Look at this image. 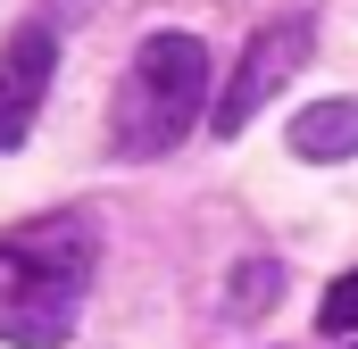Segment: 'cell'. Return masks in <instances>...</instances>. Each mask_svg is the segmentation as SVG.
<instances>
[{
    "mask_svg": "<svg viewBox=\"0 0 358 349\" xmlns=\"http://www.w3.org/2000/svg\"><path fill=\"white\" fill-rule=\"evenodd\" d=\"M50 75H59L50 25H17V34L0 42V150H17V142L34 133V117H42V100H50Z\"/></svg>",
    "mask_w": 358,
    "mask_h": 349,
    "instance_id": "4",
    "label": "cell"
},
{
    "mask_svg": "<svg viewBox=\"0 0 358 349\" xmlns=\"http://www.w3.org/2000/svg\"><path fill=\"white\" fill-rule=\"evenodd\" d=\"M308 50H317V25H308V17H275V25H259L250 50L234 59V84L208 100V125H217V133H242L275 91L308 67Z\"/></svg>",
    "mask_w": 358,
    "mask_h": 349,
    "instance_id": "3",
    "label": "cell"
},
{
    "mask_svg": "<svg viewBox=\"0 0 358 349\" xmlns=\"http://www.w3.org/2000/svg\"><path fill=\"white\" fill-rule=\"evenodd\" d=\"M275 283H283L275 266H250V274H242V291H234V316H250V308H267V299H275Z\"/></svg>",
    "mask_w": 358,
    "mask_h": 349,
    "instance_id": "7",
    "label": "cell"
},
{
    "mask_svg": "<svg viewBox=\"0 0 358 349\" xmlns=\"http://www.w3.org/2000/svg\"><path fill=\"white\" fill-rule=\"evenodd\" d=\"M317 325H325V333H358V266L342 274V283H334V291H325V308H317Z\"/></svg>",
    "mask_w": 358,
    "mask_h": 349,
    "instance_id": "6",
    "label": "cell"
},
{
    "mask_svg": "<svg viewBox=\"0 0 358 349\" xmlns=\"http://www.w3.org/2000/svg\"><path fill=\"white\" fill-rule=\"evenodd\" d=\"M208 108V42L200 34H150L117 84L108 108V142L117 158H167Z\"/></svg>",
    "mask_w": 358,
    "mask_h": 349,
    "instance_id": "2",
    "label": "cell"
},
{
    "mask_svg": "<svg viewBox=\"0 0 358 349\" xmlns=\"http://www.w3.org/2000/svg\"><path fill=\"white\" fill-rule=\"evenodd\" d=\"M100 233L84 216H34L0 233V341L8 349H59L84 316Z\"/></svg>",
    "mask_w": 358,
    "mask_h": 349,
    "instance_id": "1",
    "label": "cell"
},
{
    "mask_svg": "<svg viewBox=\"0 0 358 349\" xmlns=\"http://www.w3.org/2000/svg\"><path fill=\"white\" fill-rule=\"evenodd\" d=\"M292 158H317V167L358 158V100H317V108H300V117H292Z\"/></svg>",
    "mask_w": 358,
    "mask_h": 349,
    "instance_id": "5",
    "label": "cell"
}]
</instances>
